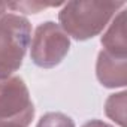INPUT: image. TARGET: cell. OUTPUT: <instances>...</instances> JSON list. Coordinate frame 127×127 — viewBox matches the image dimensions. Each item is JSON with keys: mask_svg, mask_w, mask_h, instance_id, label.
Masks as SVG:
<instances>
[{"mask_svg": "<svg viewBox=\"0 0 127 127\" xmlns=\"http://www.w3.org/2000/svg\"><path fill=\"white\" fill-rule=\"evenodd\" d=\"M126 105H127V93H115L106 99L105 112L106 115L115 121L120 127H126Z\"/></svg>", "mask_w": 127, "mask_h": 127, "instance_id": "7", "label": "cell"}, {"mask_svg": "<svg viewBox=\"0 0 127 127\" xmlns=\"http://www.w3.org/2000/svg\"><path fill=\"white\" fill-rule=\"evenodd\" d=\"M99 82L106 88H120L127 85V58H120L100 51L96 63Z\"/></svg>", "mask_w": 127, "mask_h": 127, "instance_id": "5", "label": "cell"}, {"mask_svg": "<svg viewBox=\"0 0 127 127\" xmlns=\"http://www.w3.org/2000/svg\"><path fill=\"white\" fill-rule=\"evenodd\" d=\"M36 127H75V121L61 112H48L40 117Z\"/></svg>", "mask_w": 127, "mask_h": 127, "instance_id": "8", "label": "cell"}, {"mask_svg": "<svg viewBox=\"0 0 127 127\" xmlns=\"http://www.w3.org/2000/svg\"><path fill=\"white\" fill-rule=\"evenodd\" d=\"M33 117L34 106L23 78L0 81V127H29Z\"/></svg>", "mask_w": 127, "mask_h": 127, "instance_id": "3", "label": "cell"}, {"mask_svg": "<svg viewBox=\"0 0 127 127\" xmlns=\"http://www.w3.org/2000/svg\"><path fill=\"white\" fill-rule=\"evenodd\" d=\"M6 9H8L6 3H2V2H0V18H2V17L6 14Z\"/></svg>", "mask_w": 127, "mask_h": 127, "instance_id": "11", "label": "cell"}, {"mask_svg": "<svg viewBox=\"0 0 127 127\" xmlns=\"http://www.w3.org/2000/svg\"><path fill=\"white\" fill-rule=\"evenodd\" d=\"M8 8L14 9V11H20L24 14H37L39 11L51 6V5H45V3H37V2H17V3H6Z\"/></svg>", "mask_w": 127, "mask_h": 127, "instance_id": "9", "label": "cell"}, {"mask_svg": "<svg viewBox=\"0 0 127 127\" xmlns=\"http://www.w3.org/2000/svg\"><path fill=\"white\" fill-rule=\"evenodd\" d=\"M124 20H126V11H120L115 15L106 33L100 39L103 51L120 58H127V40H126Z\"/></svg>", "mask_w": 127, "mask_h": 127, "instance_id": "6", "label": "cell"}, {"mask_svg": "<svg viewBox=\"0 0 127 127\" xmlns=\"http://www.w3.org/2000/svg\"><path fill=\"white\" fill-rule=\"evenodd\" d=\"M123 6L124 2H93V0L67 2L58 12L60 27L75 40H87L100 34L115 12Z\"/></svg>", "mask_w": 127, "mask_h": 127, "instance_id": "1", "label": "cell"}, {"mask_svg": "<svg viewBox=\"0 0 127 127\" xmlns=\"http://www.w3.org/2000/svg\"><path fill=\"white\" fill-rule=\"evenodd\" d=\"M70 39L52 21H45L34 30L30 57L39 67L51 69L63 61L69 52Z\"/></svg>", "mask_w": 127, "mask_h": 127, "instance_id": "4", "label": "cell"}, {"mask_svg": "<svg viewBox=\"0 0 127 127\" xmlns=\"http://www.w3.org/2000/svg\"><path fill=\"white\" fill-rule=\"evenodd\" d=\"M30 40L32 24L27 18L15 14L0 18V81L21 67Z\"/></svg>", "mask_w": 127, "mask_h": 127, "instance_id": "2", "label": "cell"}, {"mask_svg": "<svg viewBox=\"0 0 127 127\" xmlns=\"http://www.w3.org/2000/svg\"><path fill=\"white\" fill-rule=\"evenodd\" d=\"M82 127H114V126H111L105 121H100V120H91V121L85 123Z\"/></svg>", "mask_w": 127, "mask_h": 127, "instance_id": "10", "label": "cell"}]
</instances>
